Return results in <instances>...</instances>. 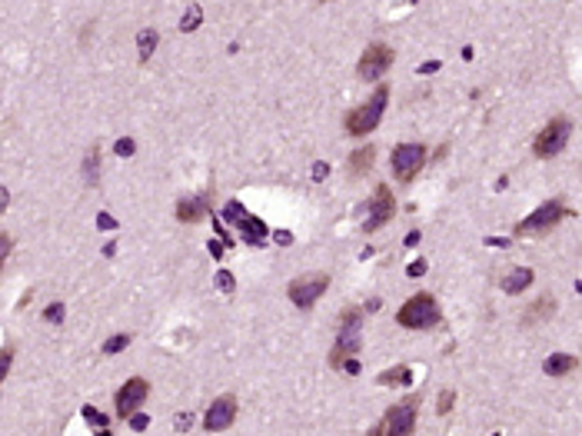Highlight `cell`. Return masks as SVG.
I'll return each instance as SVG.
<instances>
[{
  "label": "cell",
  "mask_w": 582,
  "mask_h": 436,
  "mask_svg": "<svg viewBox=\"0 0 582 436\" xmlns=\"http://www.w3.org/2000/svg\"><path fill=\"white\" fill-rule=\"evenodd\" d=\"M392 213H396V197H392L390 187H376V193H373V204H369V217L366 223H363V230L366 233H376L380 227H386L392 220Z\"/></svg>",
  "instance_id": "obj_11"
},
{
  "label": "cell",
  "mask_w": 582,
  "mask_h": 436,
  "mask_svg": "<svg viewBox=\"0 0 582 436\" xmlns=\"http://www.w3.org/2000/svg\"><path fill=\"white\" fill-rule=\"evenodd\" d=\"M84 420H87L97 433H110V420H107V413H100L97 407H84Z\"/></svg>",
  "instance_id": "obj_20"
},
{
  "label": "cell",
  "mask_w": 582,
  "mask_h": 436,
  "mask_svg": "<svg viewBox=\"0 0 582 436\" xmlns=\"http://www.w3.org/2000/svg\"><path fill=\"white\" fill-rule=\"evenodd\" d=\"M553 313H556V300H553V296H543V300H536V303L522 313V320L539 323V320H545V317H553Z\"/></svg>",
  "instance_id": "obj_16"
},
{
  "label": "cell",
  "mask_w": 582,
  "mask_h": 436,
  "mask_svg": "<svg viewBox=\"0 0 582 436\" xmlns=\"http://www.w3.org/2000/svg\"><path fill=\"white\" fill-rule=\"evenodd\" d=\"M380 383L383 386H409L413 383V370L409 366H392V370H386V373H380Z\"/></svg>",
  "instance_id": "obj_18"
},
{
  "label": "cell",
  "mask_w": 582,
  "mask_h": 436,
  "mask_svg": "<svg viewBox=\"0 0 582 436\" xmlns=\"http://www.w3.org/2000/svg\"><path fill=\"white\" fill-rule=\"evenodd\" d=\"M147 397H150V383H147L143 376L127 380V383L120 386V393H117V416H120V420H130V416L143 407Z\"/></svg>",
  "instance_id": "obj_9"
},
{
  "label": "cell",
  "mask_w": 582,
  "mask_h": 436,
  "mask_svg": "<svg viewBox=\"0 0 582 436\" xmlns=\"http://www.w3.org/2000/svg\"><path fill=\"white\" fill-rule=\"evenodd\" d=\"M273 237H277V244H279V246H290V244H293V233H286V230H277Z\"/></svg>",
  "instance_id": "obj_30"
},
{
  "label": "cell",
  "mask_w": 582,
  "mask_h": 436,
  "mask_svg": "<svg viewBox=\"0 0 582 436\" xmlns=\"http://www.w3.org/2000/svg\"><path fill=\"white\" fill-rule=\"evenodd\" d=\"M237 420V397H220L210 403V410L203 416V423L210 433H220V430H227L230 423Z\"/></svg>",
  "instance_id": "obj_12"
},
{
  "label": "cell",
  "mask_w": 582,
  "mask_h": 436,
  "mask_svg": "<svg viewBox=\"0 0 582 436\" xmlns=\"http://www.w3.org/2000/svg\"><path fill=\"white\" fill-rule=\"evenodd\" d=\"M426 164V147L423 143H399L396 150H392V177L409 183V180L416 177L419 170Z\"/></svg>",
  "instance_id": "obj_5"
},
{
  "label": "cell",
  "mask_w": 582,
  "mask_h": 436,
  "mask_svg": "<svg viewBox=\"0 0 582 436\" xmlns=\"http://www.w3.org/2000/svg\"><path fill=\"white\" fill-rule=\"evenodd\" d=\"M223 220L233 223V227L240 230V237L250 246H263L266 237H270V227H266L260 217H250V213H246V206H243L240 200H230V204L223 206Z\"/></svg>",
  "instance_id": "obj_3"
},
{
  "label": "cell",
  "mask_w": 582,
  "mask_h": 436,
  "mask_svg": "<svg viewBox=\"0 0 582 436\" xmlns=\"http://www.w3.org/2000/svg\"><path fill=\"white\" fill-rule=\"evenodd\" d=\"M446 410H453V393H443V397H439V413H446Z\"/></svg>",
  "instance_id": "obj_32"
},
{
  "label": "cell",
  "mask_w": 582,
  "mask_h": 436,
  "mask_svg": "<svg viewBox=\"0 0 582 436\" xmlns=\"http://www.w3.org/2000/svg\"><path fill=\"white\" fill-rule=\"evenodd\" d=\"M64 303H51V307L44 310V320H51V323H64Z\"/></svg>",
  "instance_id": "obj_25"
},
{
  "label": "cell",
  "mask_w": 582,
  "mask_h": 436,
  "mask_svg": "<svg viewBox=\"0 0 582 436\" xmlns=\"http://www.w3.org/2000/svg\"><path fill=\"white\" fill-rule=\"evenodd\" d=\"M200 20H203L200 4H190V11H187V17L180 20V30H183V34H190V30H197V27H200Z\"/></svg>",
  "instance_id": "obj_22"
},
{
  "label": "cell",
  "mask_w": 582,
  "mask_h": 436,
  "mask_svg": "<svg viewBox=\"0 0 582 436\" xmlns=\"http://www.w3.org/2000/svg\"><path fill=\"white\" fill-rule=\"evenodd\" d=\"M130 343V336L127 333H120V336H110L107 343H103V353H120V350L127 347Z\"/></svg>",
  "instance_id": "obj_24"
},
{
  "label": "cell",
  "mask_w": 582,
  "mask_h": 436,
  "mask_svg": "<svg viewBox=\"0 0 582 436\" xmlns=\"http://www.w3.org/2000/svg\"><path fill=\"white\" fill-rule=\"evenodd\" d=\"M210 253H213L216 260L223 257V244H216V240H210Z\"/></svg>",
  "instance_id": "obj_37"
},
{
  "label": "cell",
  "mask_w": 582,
  "mask_h": 436,
  "mask_svg": "<svg viewBox=\"0 0 582 436\" xmlns=\"http://www.w3.org/2000/svg\"><path fill=\"white\" fill-rule=\"evenodd\" d=\"M579 366V359L569 357V353H553V357L543 363V370L549 373V376H566V373H572Z\"/></svg>",
  "instance_id": "obj_15"
},
{
  "label": "cell",
  "mask_w": 582,
  "mask_h": 436,
  "mask_svg": "<svg viewBox=\"0 0 582 436\" xmlns=\"http://www.w3.org/2000/svg\"><path fill=\"white\" fill-rule=\"evenodd\" d=\"M392 60H396L392 47H386V44H369L366 51H363V57H359V64H356V74L363 80H380L392 67Z\"/></svg>",
  "instance_id": "obj_7"
},
{
  "label": "cell",
  "mask_w": 582,
  "mask_h": 436,
  "mask_svg": "<svg viewBox=\"0 0 582 436\" xmlns=\"http://www.w3.org/2000/svg\"><path fill=\"white\" fill-rule=\"evenodd\" d=\"M436 70H439V64H436V60H430V64L419 67V74H436Z\"/></svg>",
  "instance_id": "obj_36"
},
{
  "label": "cell",
  "mask_w": 582,
  "mask_h": 436,
  "mask_svg": "<svg viewBox=\"0 0 582 436\" xmlns=\"http://www.w3.org/2000/svg\"><path fill=\"white\" fill-rule=\"evenodd\" d=\"M409 277H419V273H426V263L423 260H416V263H409V270H406Z\"/></svg>",
  "instance_id": "obj_31"
},
{
  "label": "cell",
  "mask_w": 582,
  "mask_h": 436,
  "mask_svg": "<svg viewBox=\"0 0 582 436\" xmlns=\"http://www.w3.org/2000/svg\"><path fill=\"white\" fill-rule=\"evenodd\" d=\"M562 217H566V206L559 204V200H549V204H543L536 213H529L526 220H519L516 233L519 237H526V233H545V230H553Z\"/></svg>",
  "instance_id": "obj_8"
},
{
  "label": "cell",
  "mask_w": 582,
  "mask_h": 436,
  "mask_svg": "<svg viewBox=\"0 0 582 436\" xmlns=\"http://www.w3.org/2000/svg\"><path fill=\"white\" fill-rule=\"evenodd\" d=\"M416 244H419V233L413 230V233H409V237H406V246H416Z\"/></svg>",
  "instance_id": "obj_38"
},
{
  "label": "cell",
  "mask_w": 582,
  "mask_h": 436,
  "mask_svg": "<svg viewBox=\"0 0 582 436\" xmlns=\"http://www.w3.org/2000/svg\"><path fill=\"white\" fill-rule=\"evenodd\" d=\"M386 100H390V87L383 84V87H376V93H373L366 103H359L356 110L346 114V133H350V137H366V133H373L376 124L383 120Z\"/></svg>",
  "instance_id": "obj_1"
},
{
  "label": "cell",
  "mask_w": 582,
  "mask_h": 436,
  "mask_svg": "<svg viewBox=\"0 0 582 436\" xmlns=\"http://www.w3.org/2000/svg\"><path fill=\"white\" fill-rule=\"evenodd\" d=\"M137 47H140V60H150V57H153V47H157V30H153V27L140 30Z\"/></svg>",
  "instance_id": "obj_19"
},
{
  "label": "cell",
  "mask_w": 582,
  "mask_h": 436,
  "mask_svg": "<svg viewBox=\"0 0 582 436\" xmlns=\"http://www.w3.org/2000/svg\"><path fill=\"white\" fill-rule=\"evenodd\" d=\"M396 320L406 330H430V326H436V323L443 320V313H439V303L432 300V293H416L399 307Z\"/></svg>",
  "instance_id": "obj_2"
},
{
  "label": "cell",
  "mask_w": 582,
  "mask_h": 436,
  "mask_svg": "<svg viewBox=\"0 0 582 436\" xmlns=\"http://www.w3.org/2000/svg\"><path fill=\"white\" fill-rule=\"evenodd\" d=\"M569 133H572V124L566 117H556V120H549L539 133H536V143H532V154L549 160V157L562 154V147L569 143Z\"/></svg>",
  "instance_id": "obj_4"
},
{
  "label": "cell",
  "mask_w": 582,
  "mask_h": 436,
  "mask_svg": "<svg viewBox=\"0 0 582 436\" xmlns=\"http://www.w3.org/2000/svg\"><path fill=\"white\" fill-rule=\"evenodd\" d=\"M326 173H329V167H326V164H317V167H313V180H323Z\"/></svg>",
  "instance_id": "obj_34"
},
{
  "label": "cell",
  "mask_w": 582,
  "mask_h": 436,
  "mask_svg": "<svg viewBox=\"0 0 582 436\" xmlns=\"http://www.w3.org/2000/svg\"><path fill=\"white\" fill-rule=\"evenodd\" d=\"M216 286H220L223 293H233V290H237V280H233V273H230V270H220V273H216Z\"/></svg>",
  "instance_id": "obj_23"
},
{
  "label": "cell",
  "mask_w": 582,
  "mask_h": 436,
  "mask_svg": "<svg viewBox=\"0 0 582 436\" xmlns=\"http://www.w3.org/2000/svg\"><path fill=\"white\" fill-rule=\"evenodd\" d=\"M576 290H579V293H582V280H579V283H576Z\"/></svg>",
  "instance_id": "obj_39"
},
{
  "label": "cell",
  "mask_w": 582,
  "mask_h": 436,
  "mask_svg": "<svg viewBox=\"0 0 582 436\" xmlns=\"http://www.w3.org/2000/svg\"><path fill=\"white\" fill-rule=\"evenodd\" d=\"M210 204H213V193L203 190L200 197H187L177 204V220L180 223H197L203 220V213H210Z\"/></svg>",
  "instance_id": "obj_13"
},
{
  "label": "cell",
  "mask_w": 582,
  "mask_h": 436,
  "mask_svg": "<svg viewBox=\"0 0 582 436\" xmlns=\"http://www.w3.org/2000/svg\"><path fill=\"white\" fill-rule=\"evenodd\" d=\"M97 164H100V147H90L87 164H84V177H87L90 187H97V183H100V177H97Z\"/></svg>",
  "instance_id": "obj_21"
},
{
  "label": "cell",
  "mask_w": 582,
  "mask_h": 436,
  "mask_svg": "<svg viewBox=\"0 0 582 436\" xmlns=\"http://www.w3.org/2000/svg\"><path fill=\"white\" fill-rule=\"evenodd\" d=\"M373 157H376L373 147H359V150L350 157V173H353V177H363V173L373 167Z\"/></svg>",
  "instance_id": "obj_17"
},
{
  "label": "cell",
  "mask_w": 582,
  "mask_h": 436,
  "mask_svg": "<svg viewBox=\"0 0 582 436\" xmlns=\"http://www.w3.org/2000/svg\"><path fill=\"white\" fill-rule=\"evenodd\" d=\"M11 363H13V347H4V363H0V376L11 373Z\"/></svg>",
  "instance_id": "obj_28"
},
{
  "label": "cell",
  "mask_w": 582,
  "mask_h": 436,
  "mask_svg": "<svg viewBox=\"0 0 582 436\" xmlns=\"http://www.w3.org/2000/svg\"><path fill=\"white\" fill-rule=\"evenodd\" d=\"M416 430V403L413 399H406V403H396L386 416H383L380 430H376V436H390V433H413Z\"/></svg>",
  "instance_id": "obj_10"
},
{
  "label": "cell",
  "mask_w": 582,
  "mask_h": 436,
  "mask_svg": "<svg viewBox=\"0 0 582 436\" xmlns=\"http://www.w3.org/2000/svg\"><path fill=\"white\" fill-rule=\"evenodd\" d=\"M343 370L350 373V376H356V373H359V363H356L353 357H350V359H346V363H343Z\"/></svg>",
  "instance_id": "obj_33"
},
{
  "label": "cell",
  "mask_w": 582,
  "mask_h": 436,
  "mask_svg": "<svg viewBox=\"0 0 582 436\" xmlns=\"http://www.w3.org/2000/svg\"><path fill=\"white\" fill-rule=\"evenodd\" d=\"M133 150H137V143L130 140V137H120V140L114 143V154H117V157H130Z\"/></svg>",
  "instance_id": "obj_26"
},
{
  "label": "cell",
  "mask_w": 582,
  "mask_h": 436,
  "mask_svg": "<svg viewBox=\"0 0 582 436\" xmlns=\"http://www.w3.org/2000/svg\"><path fill=\"white\" fill-rule=\"evenodd\" d=\"M532 280H536V273H532L529 267H516L512 273L503 277V290H506V293H522V290L532 286Z\"/></svg>",
  "instance_id": "obj_14"
},
{
  "label": "cell",
  "mask_w": 582,
  "mask_h": 436,
  "mask_svg": "<svg viewBox=\"0 0 582 436\" xmlns=\"http://www.w3.org/2000/svg\"><path fill=\"white\" fill-rule=\"evenodd\" d=\"M326 286H329L326 273H306V277H300V280L290 283V290H286V293H290V300L300 310H310L319 296L326 293Z\"/></svg>",
  "instance_id": "obj_6"
},
{
  "label": "cell",
  "mask_w": 582,
  "mask_h": 436,
  "mask_svg": "<svg viewBox=\"0 0 582 436\" xmlns=\"http://www.w3.org/2000/svg\"><path fill=\"white\" fill-rule=\"evenodd\" d=\"M190 420H193L190 413H183V416L177 420V430H190Z\"/></svg>",
  "instance_id": "obj_35"
},
{
  "label": "cell",
  "mask_w": 582,
  "mask_h": 436,
  "mask_svg": "<svg viewBox=\"0 0 582 436\" xmlns=\"http://www.w3.org/2000/svg\"><path fill=\"white\" fill-rule=\"evenodd\" d=\"M130 426H133V430H137V433H143V430H147V426H150V420H147V416H143V413H133V416H130Z\"/></svg>",
  "instance_id": "obj_27"
},
{
  "label": "cell",
  "mask_w": 582,
  "mask_h": 436,
  "mask_svg": "<svg viewBox=\"0 0 582 436\" xmlns=\"http://www.w3.org/2000/svg\"><path fill=\"white\" fill-rule=\"evenodd\" d=\"M97 227H100V230H117V220L110 217V213H100V217H97Z\"/></svg>",
  "instance_id": "obj_29"
},
{
  "label": "cell",
  "mask_w": 582,
  "mask_h": 436,
  "mask_svg": "<svg viewBox=\"0 0 582 436\" xmlns=\"http://www.w3.org/2000/svg\"><path fill=\"white\" fill-rule=\"evenodd\" d=\"M323 4H326V0H323Z\"/></svg>",
  "instance_id": "obj_40"
}]
</instances>
